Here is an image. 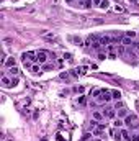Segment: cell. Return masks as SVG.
<instances>
[{
    "mask_svg": "<svg viewBox=\"0 0 139 141\" xmlns=\"http://www.w3.org/2000/svg\"><path fill=\"white\" fill-rule=\"evenodd\" d=\"M124 123H126L129 128H133V130H139V118H138V115H128L126 120H124Z\"/></svg>",
    "mask_w": 139,
    "mask_h": 141,
    "instance_id": "6da1fadb",
    "label": "cell"
},
{
    "mask_svg": "<svg viewBox=\"0 0 139 141\" xmlns=\"http://www.w3.org/2000/svg\"><path fill=\"white\" fill-rule=\"evenodd\" d=\"M95 141H100V140H95Z\"/></svg>",
    "mask_w": 139,
    "mask_h": 141,
    "instance_id": "d6a6232c",
    "label": "cell"
},
{
    "mask_svg": "<svg viewBox=\"0 0 139 141\" xmlns=\"http://www.w3.org/2000/svg\"><path fill=\"white\" fill-rule=\"evenodd\" d=\"M103 115H105L106 118H115L116 110H115V108H111V107H108V108H105V110H103Z\"/></svg>",
    "mask_w": 139,
    "mask_h": 141,
    "instance_id": "277c9868",
    "label": "cell"
},
{
    "mask_svg": "<svg viewBox=\"0 0 139 141\" xmlns=\"http://www.w3.org/2000/svg\"><path fill=\"white\" fill-rule=\"evenodd\" d=\"M2 84H3L5 87H10L12 85V79H8L7 75H3V77H2Z\"/></svg>",
    "mask_w": 139,
    "mask_h": 141,
    "instance_id": "9c48e42d",
    "label": "cell"
},
{
    "mask_svg": "<svg viewBox=\"0 0 139 141\" xmlns=\"http://www.w3.org/2000/svg\"><path fill=\"white\" fill-rule=\"evenodd\" d=\"M31 72H33V74H39V72H41V67H39V66H36V64H35V66L31 67Z\"/></svg>",
    "mask_w": 139,
    "mask_h": 141,
    "instance_id": "2e32d148",
    "label": "cell"
},
{
    "mask_svg": "<svg viewBox=\"0 0 139 141\" xmlns=\"http://www.w3.org/2000/svg\"><path fill=\"white\" fill-rule=\"evenodd\" d=\"M70 41H74V43H77V44L82 43V41H80V38H77V36H70Z\"/></svg>",
    "mask_w": 139,
    "mask_h": 141,
    "instance_id": "ffe728a7",
    "label": "cell"
},
{
    "mask_svg": "<svg viewBox=\"0 0 139 141\" xmlns=\"http://www.w3.org/2000/svg\"><path fill=\"white\" fill-rule=\"evenodd\" d=\"M121 44H124V46H133L134 43H133V38H128L126 36V38L121 39Z\"/></svg>",
    "mask_w": 139,
    "mask_h": 141,
    "instance_id": "ba28073f",
    "label": "cell"
},
{
    "mask_svg": "<svg viewBox=\"0 0 139 141\" xmlns=\"http://www.w3.org/2000/svg\"><path fill=\"white\" fill-rule=\"evenodd\" d=\"M93 118L95 120H102V118H105L103 112H93Z\"/></svg>",
    "mask_w": 139,
    "mask_h": 141,
    "instance_id": "7c38bea8",
    "label": "cell"
},
{
    "mask_svg": "<svg viewBox=\"0 0 139 141\" xmlns=\"http://www.w3.org/2000/svg\"><path fill=\"white\" fill-rule=\"evenodd\" d=\"M105 58H106V54H103V53H98V59H102V61H103Z\"/></svg>",
    "mask_w": 139,
    "mask_h": 141,
    "instance_id": "4316f807",
    "label": "cell"
},
{
    "mask_svg": "<svg viewBox=\"0 0 139 141\" xmlns=\"http://www.w3.org/2000/svg\"><path fill=\"white\" fill-rule=\"evenodd\" d=\"M131 141H139V131H138L136 135H133V136H131Z\"/></svg>",
    "mask_w": 139,
    "mask_h": 141,
    "instance_id": "cb8c5ba5",
    "label": "cell"
},
{
    "mask_svg": "<svg viewBox=\"0 0 139 141\" xmlns=\"http://www.w3.org/2000/svg\"><path fill=\"white\" fill-rule=\"evenodd\" d=\"M5 66H7L8 67V69H10V67H13V66H15V58H8V59H5Z\"/></svg>",
    "mask_w": 139,
    "mask_h": 141,
    "instance_id": "52a82bcc",
    "label": "cell"
},
{
    "mask_svg": "<svg viewBox=\"0 0 139 141\" xmlns=\"http://www.w3.org/2000/svg\"><path fill=\"white\" fill-rule=\"evenodd\" d=\"M124 51H126V49H124V44H119L118 46V53L119 54H124Z\"/></svg>",
    "mask_w": 139,
    "mask_h": 141,
    "instance_id": "d6986e66",
    "label": "cell"
},
{
    "mask_svg": "<svg viewBox=\"0 0 139 141\" xmlns=\"http://www.w3.org/2000/svg\"><path fill=\"white\" fill-rule=\"evenodd\" d=\"M111 95H113V98H116V100L121 98V92H119V90H111Z\"/></svg>",
    "mask_w": 139,
    "mask_h": 141,
    "instance_id": "5bb4252c",
    "label": "cell"
},
{
    "mask_svg": "<svg viewBox=\"0 0 139 141\" xmlns=\"http://www.w3.org/2000/svg\"><path fill=\"white\" fill-rule=\"evenodd\" d=\"M113 125H115L116 128H119V126L123 125V122H121V120H119V118H118V120H115V123H113Z\"/></svg>",
    "mask_w": 139,
    "mask_h": 141,
    "instance_id": "7402d4cb",
    "label": "cell"
},
{
    "mask_svg": "<svg viewBox=\"0 0 139 141\" xmlns=\"http://www.w3.org/2000/svg\"><path fill=\"white\" fill-rule=\"evenodd\" d=\"M66 2H67V3H72V2H74V0H66Z\"/></svg>",
    "mask_w": 139,
    "mask_h": 141,
    "instance_id": "1f68e13d",
    "label": "cell"
},
{
    "mask_svg": "<svg viewBox=\"0 0 139 141\" xmlns=\"http://www.w3.org/2000/svg\"><path fill=\"white\" fill-rule=\"evenodd\" d=\"M23 63H25V66H26V67H33V66H31V63H30V61H23Z\"/></svg>",
    "mask_w": 139,
    "mask_h": 141,
    "instance_id": "f1b7e54d",
    "label": "cell"
},
{
    "mask_svg": "<svg viewBox=\"0 0 139 141\" xmlns=\"http://www.w3.org/2000/svg\"><path fill=\"white\" fill-rule=\"evenodd\" d=\"M110 98H111V90H106L103 89V92H102V95H100L97 100L98 102H110Z\"/></svg>",
    "mask_w": 139,
    "mask_h": 141,
    "instance_id": "3957f363",
    "label": "cell"
},
{
    "mask_svg": "<svg viewBox=\"0 0 139 141\" xmlns=\"http://www.w3.org/2000/svg\"><path fill=\"white\" fill-rule=\"evenodd\" d=\"M124 102H121V100H116V103H115V110H119V108H124Z\"/></svg>",
    "mask_w": 139,
    "mask_h": 141,
    "instance_id": "4fadbf2b",
    "label": "cell"
},
{
    "mask_svg": "<svg viewBox=\"0 0 139 141\" xmlns=\"http://www.w3.org/2000/svg\"><path fill=\"white\" fill-rule=\"evenodd\" d=\"M16 84H18V77H16V75H15V77H12V85L15 87Z\"/></svg>",
    "mask_w": 139,
    "mask_h": 141,
    "instance_id": "d4e9b609",
    "label": "cell"
},
{
    "mask_svg": "<svg viewBox=\"0 0 139 141\" xmlns=\"http://www.w3.org/2000/svg\"><path fill=\"white\" fill-rule=\"evenodd\" d=\"M51 69H54V64H46L44 66V70H51Z\"/></svg>",
    "mask_w": 139,
    "mask_h": 141,
    "instance_id": "603a6c76",
    "label": "cell"
},
{
    "mask_svg": "<svg viewBox=\"0 0 139 141\" xmlns=\"http://www.w3.org/2000/svg\"><path fill=\"white\" fill-rule=\"evenodd\" d=\"M21 59L23 61H30L31 59L33 63H38V58H36V51H26L21 54Z\"/></svg>",
    "mask_w": 139,
    "mask_h": 141,
    "instance_id": "7a4b0ae2",
    "label": "cell"
},
{
    "mask_svg": "<svg viewBox=\"0 0 139 141\" xmlns=\"http://www.w3.org/2000/svg\"><path fill=\"white\" fill-rule=\"evenodd\" d=\"M8 72H10V74H12V77L13 75H18V72H20V69H18V67H10V69H8Z\"/></svg>",
    "mask_w": 139,
    "mask_h": 141,
    "instance_id": "30bf717a",
    "label": "cell"
},
{
    "mask_svg": "<svg viewBox=\"0 0 139 141\" xmlns=\"http://www.w3.org/2000/svg\"><path fill=\"white\" fill-rule=\"evenodd\" d=\"M79 103L80 105H85V103H87V98L85 97H79Z\"/></svg>",
    "mask_w": 139,
    "mask_h": 141,
    "instance_id": "44dd1931",
    "label": "cell"
},
{
    "mask_svg": "<svg viewBox=\"0 0 139 141\" xmlns=\"http://www.w3.org/2000/svg\"><path fill=\"white\" fill-rule=\"evenodd\" d=\"M115 10H116V12H123V7H119V5H116V7H115Z\"/></svg>",
    "mask_w": 139,
    "mask_h": 141,
    "instance_id": "83f0119b",
    "label": "cell"
},
{
    "mask_svg": "<svg viewBox=\"0 0 139 141\" xmlns=\"http://www.w3.org/2000/svg\"><path fill=\"white\" fill-rule=\"evenodd\" d=\"M102 92H103V89H95V90H93V92H92V97L98 98L100 95H102Z\"/></svg>",
    "mask_w": 139,
    "mask_h": 141,
    "instance_id": "8fae6325",
    "label": "cell"
},
{
    "mask_svg": "<svg viewBox=\"0 0 139 141\" xmlns=\"http://www.w3.org/2000/svg\"><path fill=\"white\" fill-rule=\"evenodd\" d=\"M69 75H70L69 72H61V75H59V77L62 79V80H67V79H69Z\"/></svg>",
    "mask_w": 139,
    "mask_h": 141,
    "instance_id": "e0dca14e",
    "label": "cell"
},
{
    "mask_svg": "<svg viewBox=\"0 0 139 141\" xmlns=\"http://www.w3.org/2000/svg\"><path fill=\"white\" fill-rule=\"evenodd\" d=\"M118 117H128V110H126V107H124V108H119V110H118Z\"/></svg>",
    "mask_w": 139,
    "mask_h": 141,
    "instance_id": "9a60e30c",
    "label": "cell"
},
{
    "mask_svg": "<svg viewBox=\"0 0 139 141\" xmlns=\"http://www.w3.org/2000/svg\"><path fill=\"white\" fill-rule=\"evenodd\" d=\"M134 46H136V48H138V49H139V41H138V43H134Z\"/></svg>",
    "mask_w": 139,
    "mask_h": 141,
    "instance_id": "4dcf8cb0",
    "label": "cell"
},
{
    "mask_svg": "<svg viewBox=\"0 0 139 141\" xmlns=\"http://www.w3.org/2000/svg\"><path fill=\"white\" fill-rule=\"evenodd\" d=\"M108 5H110V2H108V0H102V3H100V8H106Z\"/></svg>",
    "mask_w": 139,
    "mask_h": 141,
    "instance_id": "ac0fdd59",
    "label": "cell"
},
{
    "mask_svg": "<svg viewBox=\"0 0 139 141\" xmlns=\"http://www.w3.org/2000/svg\"><path fill=\"white\" fill-rule=\"evenodd\" d=\"M126 36H128V38H134L136 33H134V31H128V33H126Z\"/></svg>",
    "mask_w": 139,
    "mask_h": 141,
    "instance_id": "484cf974",
    "label": "cell"
},
{
    "mask_svg": "<svg viewBox=\"0 0 139 141\" xmlns=\"http://www.w3.org/2000/svg\"><path fill=\"white\" fill-rule=\"evenodd\" d=\"M79 5H80L82 8H90L92 5H93V0H80Z\"/></svg>",
    "mask_w": 139,
    "mask_h": 141,
    "instance_id": "8992f818",
    "label": "cell"
},
{
    "mask_svg": "<svg viewBox=\"0 0 139 141\" xmlns=\"http://www.w3.org/2000/svg\"><path fill=\"white\" fill-rule=\"evenodd\" d=\"M36 58H38V63H46V59H48V54L44 51H36Z\"/></svg>",
    "mask_w": 139,
    "mask_h": 141,
    "instance_id": "5b68a950",
    "label": "cell"
},
{
    "mask_svg": "<svg viewBox=\"0 0 139 141\" xmlns=\"http://www.w3.org/2000/svg\"><path fill=\"white\" fill-rule=\"evenodd\" d=\"M100 3H102V0H93V5H98L100 7Z\"/></svg>",
    "mask_w": 139,
    "mask_h": 141,
    "instance_id": "f546056e",
    "label": "cell"
}]
</instances>
